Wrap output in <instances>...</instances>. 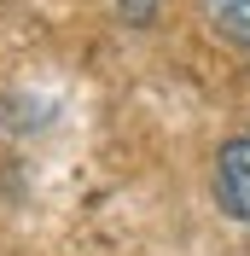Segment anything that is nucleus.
<instances>
[{"label":"nucleus","instance_id":"f257e3e1","mask_svg":"<svg viewBox=\"0 0 250 256\" xmlns=\"http://www.w3.org/2000/svg\"><path fill=\"white\" fill-rule=\"evenodd\" d=\"M210 192H216V210L227 222L250 227V134L216 146V169H210Z\"/></svg>","mask_w":250,"mask_h":256},{"label":"nucleus","instance_id":"f03ea898","mask_svg":"<svg viewBox=\"0 0 250 256\" xmlns=\"http://www.w3.org/2000/svg\"><path fill=\"white\" fill-rule=\"evenodd\" d=\"M198 6H204L210 35H221L227 47L250 52V0H198Z\"/></svg>","mask_w":250,"mask_h":256},{"label":"nucleus","instance_id":"7ed1b4c3","mask_svg":"<svg viewBox=\"0 0 250 256\" xmlns=\"http://www.w3.org/2000/svg\"><path fill=\"white\" fill-rule=\"evenodd\" d=\"M116 6V24L122 30H152L157 12H163V0H110Z\"/></svg>","mask_w":250,"mask_h":256}]
</instances>
